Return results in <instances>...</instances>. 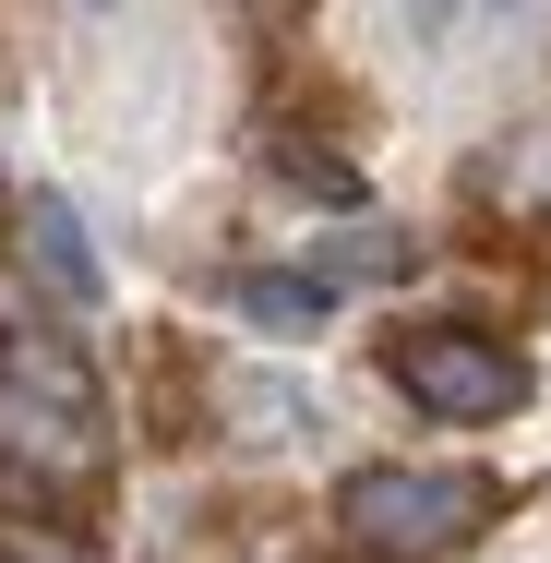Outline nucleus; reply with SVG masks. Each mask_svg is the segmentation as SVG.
Here are the masks:
<instances>
[{"label":"nucleus","mask_w":551,"mask_h":563,"mask_svg":"<svg viewBox=\"0 0 551 563\" xmlns=\"http://www.w3.org/2000/svg\"><path fill=\"white\" fill-rule=\"evenodd\" d=\"M228 300H240V312H252V324H264V336H312V324H324V276H240V288H228Z\"/></svg>","instance_id":"7ed1b4c3"},{"label":"nucleus","mask_w":551,"mask_h":563,"mask_svg":"<svg viewBox=\"0 0 551 563\" xmlns=\"http://www.w3.org/2000/svg\"><path fill=\"white\" fill-rule=\"evenodd\" d=\"M492 516V492L467 479V467H372L360 492H348V540H372V552H443V540H467Z\"/></svg>","instance_id":"f03ea898"},{"label":"nucleus","mask_w":551,"mask_h":563,"mask_svg":"<svg viewBox=\"0 0 551 563\" xmlns=\"http://www.w3.org/2000/svg\"><path fill=\"white\" fill-rule=\"evenodd\" d=\"M36 264H48L60 300H97V252H85V228L60 217V205H36Z\"/></svg>","instance_id":"20e7f679"},{"label":"nucleus","mask_w":551,"mask_h":563,"mask_svg":"<svg viewBox=\"0 0 551 563\" xmlns=\"http://www.w3.org/2000/svg\"><path fill=\"white\" fill-rule=\"evenodd\" d=\"M384 360H396V384H408L432 420H455V432H492V420L528 408V360L504 336H480V324H420V336H396Z\"/></svg>","instance_id":"f257e3e1"}]
</instances>
